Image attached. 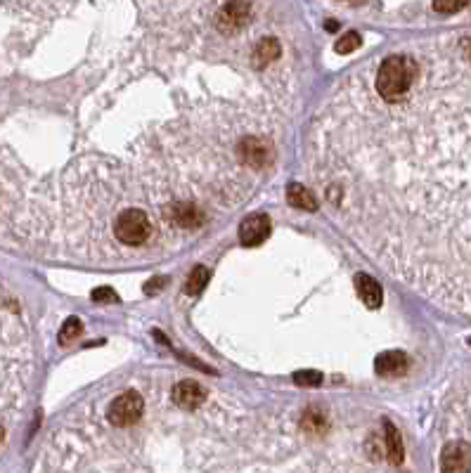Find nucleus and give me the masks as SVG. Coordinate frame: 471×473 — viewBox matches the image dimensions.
Returning a JSON list of instances; mask_svg holds the SVG:
<instances>
[{"instance_id":"14","label":"nucleus","mask_w":471,"mask_h":473,"mask_svg":"<svg viewBox=\"0 0 471 473\" xmlns=\"http://www.w3.org/2000/svg\"><path fill=\"white\" fill-rule=\"evenodd\" d=\"M208 280H211V273H208V268L204 265H197L187 277V284H185V294L190 296H199L201 292L206 289Z\"/></svg>"},{"instance_id":"6","label":"nucleus","mask_w":471,"mask_h":473,"mask_svg":"<svg viewBox=\"0 0 471 473\" xmlns=\"http://www.w3.org/2000/svg\"><path fill=\"white\" fill-rule=\"evenodd\" d=\"M471 452L467 443H450L441 452V471L443 473H469Z\"/></svg>"},{"instance_id":"21","label":"nucleus","mask_w":471,"mask_h":473,"mask_svg":"<svg viewBox=\"0 0 471 473\" xmlns=\"http://www.w3.org/2000/svg\"><path fill=\"white\" fill-rule=\"evenodd\" d=\"M164 284H166L164 277H159L157 282H154V280H152V282H147V284H145V294H157V292H161V287H164Z\"/></svg>"},{"instance_id":"8","label":"nucleus","mask_w":471,"mask_h":473,"mask_svg":"<svg viewBox=\"0 0 471 473\" xmlns=\"http://www.w3.org/2000/svg\"><path fill=\"white\" fill-rule=\"evenodd\" d=\"M171 220L176 222L178 227L192 229V227H201L206 222L204 211H199L197 204H190V201H178V204L171 206Z\"/></svg>"},{"instance_id":"4","label":"nucleus","mask_w":471,"mask_h":473,"mask_svg":"<svg viewBox=\"0 0 471 473\" xmlns=\"http://www.w3.org/2000/svg\"><path fill=\"white\" fill-rule=\"evenodd\" d=\"M237 154H239L242 164L254 166V168H263L270 164V159H273L270 145H268L263 138H256V135L242 140V145L237 147Z\"/></svg>"},{"instance_id":"20","label":"nucleus","mask_w":471,"mask_h":473,"mask_svg":"<svg viewBox=\"0 0 471 473\" xmlns=\"http://www.w3.org/2000/svg\"><path fill=\"white\" fill-rule=\"evenodd\" d=\"M93 301H97V303H114V301H119V296H117V292H114L112 287H100V289H95V292H93Z\"/></svg>"},{"instance_id":"17","label":"nucleus","mask_w":471,"mask_h":473,"mask_svg":"<svg viewBox=\"0 0 471 473\" xmlns=\"http://www.w3.org/2000/svg\"><path fill=\"white\" fill-rule=\"evenodd\" d=\"M469 5V0H434V10L441 12V15H453V12H460Z\"/></svg>"},{"instance_id":"5","label":"nucleus","mask_w":471,"mask_h":473,"mask_svg":"<svg viewBox=\"0 0 471 473\" xmlns=\"http://www.w3.org/2000/svg\"><path fill=\"white\" fill-rule=\"evenodd\" d=\"M268 234H270V218H268L266 213H254L242 220V225H239L242 244L258 246L268 239Z\"/></svg>"},{"instance_id":"3","label":"nucleus","mask_w":471,"mask_h":473,"mask_svg":"<svg viewBox=\"0 0 471 473\" xmlns=\"http://www.w3.org/2000/svg\"><path fill=\"white\" fill-rule=\"evenodd\" d=\"M249 19H251V5L246 0H230L220 8L216 26L223 33H237L249 24Z\"/></svg>"},{"instance_id":"10","label":"nucleus","mask_w":471,"mask_h":473,"mask_svg":"<svg viewBox=\"0 0 471 473\" xmlns=\"http://www.w3.org/2000/svg\"><path fill=\"white\" fill-rule=\"evenodd\" d=\"M355 292H358V296L362 299V303L369 308V310H376L381 306L383 301V292L379 287V282L372 280L369 275H355Z\"/></svg>"},{"instance_id":"7","label":"nucleus","mask_w":471,"mask_h":473,"mask_svg":"<svg viewBox=\"0 0 471 473\" xmlns=\"http://www.w3.org/2000/svg\"><path fill=\"white\" fill-rule=\"evenodd\" d=\"M206 400V390L199 386L192 378H185L180 381L176 388H173V402L183 409H197L201 402Z\"/></svg>"},{"instance_id":"15","label":"nucleus","mask_w":471,"mask_h":473,"mask_svg":"<svg viewBox=\"0 0 471 473\" xmlns=\"http://www.w3.org/2000/svg\"><path fill=\"white\" fill-rule=\"evenodd\" d=\"M360 45H362L360 33H358V31H348V33H344V36H341L339 40H336L334 50L339 52V55H351V52L358 50Z\"/></svg>"},{"instance_id":"11","label":"nucleus","mask_w":471,"mask_h":473,"mask_svg":"<svg viewBox=\"0 0 471 473\" xmlns=\"http://www.w3.org/2000/svg\"><path fill=\"white\" fill-rule=\"evenodd\" d=\"M287 201L294 208H301V211H318V199L313 197L311 189H306L299 182H292L287 187Z\"/></svg>"},{"instance_id":"22","label":"nucleus","mask_w":471,"mask_h":473,"mask_svg":"<svg viewBox=\"0 0 471 473\" xmlns=\"http://www.w3.org/2000/svg\"><path fill=\"white\" fill-rule=\"evenodd\" d=\"M5 441V431H3V426H0V443Z\"/></svg>"},{"instance_id":"19","label":"nucleus","mask_w":471,"mask_h":473,"mask_svg":"<svg viewBox=\"0 0 471 473\" xmlns=\"http://www.w3.org/2000/svg\"><path fill=\"white\" fill-rule=\"evenodd\" d=\"M304 429L308 431H322L325 429V417L320 414V412H308L306 419H304Z\"/></svg>"},{"instance_id":"1","label":"nucleus","mask_w":471,"mask_h":473,"mask_svg":"<svg viewBox=\"0 0 471 473\" xmlns=\"http://www.w3.org/2000/svg\"><path fill=\"white\" fill-rule=\"evenodd\" d=\"M114 236L124 246H140L152 236V220L140 208H126L117 215L114 222Z\"/></svg>"},{"instance_id":"16","label":"nucleus","mask_w":471,"mask_h":473,"mask_svg":"<svg viewBox=\"0 0 471 473\" xmlns=\"http://www.w3.org/2000/svg\"><path fill=\"white\" fill-rule=\"evenodd\" d=\"M81 331H83V324H81L78 317H69V320L62 324V331H59V343L66 346V343H71L76 336H81Z\"/></svg>"},{"instance_id":"18","label":"nucleus","mask_w":471,"mask_h":473,"mask_svg":"<svg viewBox=\"0 0 471 473\" xmlns=\"http://www.w3.org/2000/svg\"><path fill=\"white\" fill-rule=\"evenodd\" d=\"M296 383L299 386H320L322 383V374L320 371H313V369H308V371H296Z\"/></svg>"},{"instance_id":"2","label":"nucleus","mask_w":471,"mask_h":473,"mask_svg":"<svg viewBox=\"0 0 471 473\" xmlns=\"http://www.w3.org/2000/svg\"><path fill=\"white\" fill-rule=\"evenodd\" d=\"M145 412V400L143 395L136 393V390H126L124 395H119L117 400H112L109 409H107V419L119 426V429H126V426H133L143 417Z\"/></svg>"},{"instance_id":"9","label":"nucleus","mask_w":471,"mask_h":473,"mask_svg":"<svg viewBox=\"0 0 471 473\" xmlns=\"http://www.w3.org/2000/svg\"><path fill=\"white\" fill-rule=\"evenodd\" d=\"M410 367L407 355L400 353V350H388V353L376 355L374 360V371L379 376H400L405 374Z\"/></svg>"},{"instance_id":"23","label":"nucleus","mask_w":471,"mask_h":473,"mask_svg":"<svg viewBox=\"0 0 471 473\" xmlns=\"http://www.w3.org/2000/svg\"><path fill=\"white\" fill-rule=\"evenodd\" d=\"M344 3H360V0H344Z\"/></svg>"},{"instance_id":"12","label":"nucleus","mask_w":471,"mask_h":473,"mask_svg":"<svg viewBox=\"0 0 471 473\" xmlns=\"http://www.w3.org/2000/svg\"><path fill=\"white\" fill-rule=\"evenodd\" d=\"M383 426H386V455H388V462H391L393 466H400L403 464V457H405L400 431L395 429L391 421H386Z\"/></svg>"},{"instance_id":"13","label":"nucleus","mask_w":471,"mask_h":473,"mask_svg":"<svg viewBox=\"0 0 471 473\" xmlns=\"http://www.w3.org/2000/svg\"><path fill=\"white\" fill-rule=\"evenodd\" d=\"M280 52H282V47L278 43V38H263L258 45H256V52H254L256 66H268L280 57Z\"/></svg>"}]
</instances>
